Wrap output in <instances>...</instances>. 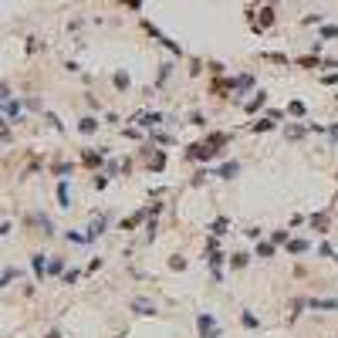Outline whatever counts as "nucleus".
I'll return each mask as SVG.
<instances>
[{
    "mask_svg": "<svg viewBox=\"0 0 338 338\" xmlns=\"http://www.w3.org/2000/svg\"><path fill=\"white\" fill-rule=\"evenodd\" d=\"M196 338H223V328H220L213 311H200L196 315Z\"/></svg>",
    "mask_w": 338,
    "mask_h": 338,
    "instance_id": "obj_1",
    "label": "nucleus"
},
{
    "mask_svg": "<svg viewBox=\"0 0 338 338\" xmlns=\"http://www.w3.org/2000/svg\"><path fill=\"white\" fill-rule=\"evenodd\" d=\"M183 156L190 159H196V162H210V159H220V152H216L213 146H210V142H206V139H203V142H193V146H186V152H183Z\"/></svg>",
    "mask_w": 338,
    "mask_h": 338,
    "instance_id": "obj_2",
    "label": "nucleus"
},
{
    "mask_svg": "<svg viewBox=\"0 0 338 338\" xmlns=\"http://www.w3.org/2000/svg\"><path fill=\"white\" fill-rule=\"evenodd\" d=\"M240 169H244V166H240V159H223V162L213 169V176H216V180H227V183H230V180H237V176H240Z\"/></svg>",
    "mask_w": 338,
    "mask_h": 338,
    "instance_id": "obj_3",
    "label": "nucleus"
},
{
    "mask_svg": "<svg viewBox=\"0 0 338 338\" xmlns=\"http://www.w3.org/2000/svg\"><path fill=\"white\" fill-rule=\"evenodd\" d=\"M129 122H135L139 129H156V125L162 122V112H135Z\"/></svg>",
    "mask_w": 338,
    "mask_h": 338,
    "instance_id": "obj_4",
    "label": "nucleus"
},
{
    "mask_svg": "<svg viewBox=\"0 0 338 338\" xmlns=\"http://www.w3.org/2000/svg\"><path fill=\"white\" fill-rule=\"evenodd\" d=\"M274 17H277V14H274V7H264V11H260V17H247L250 21V27H254V31H267L270 24H274Z\"/></svg>",
    "mask_w": 338,
    "mask_h": 338,
    "instance_id": "obj_5",
    "label": "nucleus"
},
{
    "mask_svg": "<svg viewBox=\"0 0 338 338\" xmlns=\"http://www.w3.org/2000/svg\"><path fill=\"white\" fill-rule=\"evenodd\" d=\"M206 142H210V146H213L216 152L223 156V152H227V146H230V135H227V132H213V135H206Z\"/></svg>",
    "mask_w": 338,
    "mask_h": 338,
    "instance_id": "obj_6",
    "label": "nucleus"
},
{
    "mask_svg": "<svg viewBox=\"0 0 338 338\" xmlns=\"http://www.w3.org/2000/svg\"><path fill=\"white\" fill-rule=\"evenodd\" d=\"M31 267H34V274H37V281H44L47 277V254H34Z\"/></svg>",
    "mask_w": 338,
    "mask_h": 338,
    "instance_id": "obj_7",
    "label": "nucleus"
},
{
    "mask_svg": "<svg viewBox=\"0 0 338 338\" xmlns=\"http://www.w3.org/2000/svg\"><path fill=\"white\" fill-rule=\"evenodd\" d=\"M264 105H267V91H257V95H254V98H250V101H244V108H247V115L260 112Z\"/></svg>",
    "mask_w": 338,
    "mask_h": 338,
    "instance_id": "obj_8",
    "label": "nucleus"
},
{
    "mask_svg": "<svg viewBox=\"0 0 338 338\" xmlns=\"http://www.w3.org/2000/svg\"><path fill=\"white\" fill-rule=\"evenodd\" d=\"M254 85H257V78H254V75H237V88H234V95H247Z\"/></svg>",
    "mask_w": 338,
    "mask_h": 338,
    "instance_id": "obj_9",
    "label": "nucleus"
},
{
    "mask_svg": "<svg viewBox=\"0 0 338 338\" xmlns=\"http://www.w3.org/2000/svg\"><path fill=\"white\" fill-rule=\"evenodd\" d=\"M304 308H321V311H338V301H328V298H308Z\"/></svg>",
    "mask_w": 338,
    "mask_h": 338,
    "instance_id": "obj_10",
    "label": "nucleus"
},
{
    "mask_svg": "<svg viewBox=\"0 0 338 338\" xmlns=\"http://www.w3.org/2000/svg\"><path fill=\"white\" fill-rule=\"evenodd\" d=\"M277 125H281V122H274V119H270V115H264V119H257V122H254V125H250V132H270V129H277Z\"/></svg>",
    "mask_w": 338,
    "mask_h": 338,
    "instance_id": "obj_11",
    "label": "nucleus"
},
{
    "mask_svg": "<svg viewBox=\"0 0 338 338\" xmlns=\"http://www.w3.org/2000/svg\"><path fill=\"white\" fill-rule=\"evenodd\" d=\"M27 220L41 227V234H44V237H51V234H54V227H51V220H47L44 213H31V216H27Z\"/></svg>",
    "mask_w": 338,
    "mask_h": 338,
    "instance_id": "obj_12",
    "label": "nucleus"
},
{
    "mask_svg": "<svg viewBox=\"0 0 338 338\" xmlns=\"http://www.w3.org/2000/svg\"><path fill=\"white\" fill-rule=\"evenodd\" d=\"M284 247H288V254H308V250H311V244H308V240H301V237H294V240H288Z\"/></svg>",
    "mask_w": 338,
    "mask_h": 338,
    "instance_id": "obj_13",
    "label": "nucleus"
},
{
    "mask_svg": "<svg viewBox=\"0 0 338 338\" xmlns=\"http://www.w3.org/2000/svg\"><path fill=\"white\" fill-rule=\"evenodd\" d=\"M78 132H81V135H91V132H98V119H95V115H85V119L78 122Z\"/></svg>",
    "mask_w": 338,
    "mask_h": 338,
    "instance_id": "obj_14",
    "label": "nucleus"
},
{
    "mask_svg": "<svg viewBox=\"0 0 338 338\" xmlns=\"http://www.w3.org/2000/svg\"><path fill=\"white\" fill-rule=\"evenodd\" d=\"M284 112H288V119H304V115H308V108H304V101H301V98H294L291 105L284 108Z\"/></svg>",
    "mask_w": 338,
    "mask_h": 338,
    "instance_id": "obj_15",
    "label": "nucleus"
},
{
    "mask_svg": "<svg viewBox=\"0 0 338 338\" xmlns=\"http://www.w3.org/2000/svg\"><path fill=\"white\" fill-rule=\"evenodd\" d=\"M284 135H288L291 142H298V139H304V135H308V129H304L301 122H294V125H284Z\"/></svg>",
    "mask_w": 338,
    "mask_h": 338,
    "instance_id": "obj_16",
    "label": "nucleus"
},
{
    "mask_svg": "<svg viewBox=\"0 0 338 338\" xmlns=\"http://www.w3.org/2000/svg\"><path fill=\"white\" fill-rule=\"evenodd\" d=\"M227 230H230V220H227V216H216L213 223H210V237H223Z\"/></svg>",
    "mask_w": 338,
    "mask_h": 338,
    "instance_id": "obj_17",
    "label": "nucleus"
},
{
    "mask_svg": "<svg viewBox=\"0 0 338 338\" xmlns=\"http://www.w3.org/2000/svg\"><path fill=\"white\" fill-rule=\"evenodd\" d=\"M173 61H166V65H159V75H156V88H162L166 85V78H173Z\"/></svg>",
    "mask_w": 338,
    "mask_h": 338,
    "instance_id": "obj_18",
    "label": "nucleus"
},
{
    "mask_svg": "<svg viewBox=\"0 0 338 338\" xmlns=\"http://www.w3.org/2000/svg\"><path fill=\"white\" fill-rule=\"evenodd\" d=\"M274 254H277V244H270V240H260V244H257V257L260 260L274 257Z\"/></svg>",
    "mask_w": 338,
    "mask_h": 338,
    "instance_id": "obj_19",
    "label": "nucleus"
},
{
    "mask_svg": "<svg viewBox=\"0 0 338 338\" xmlns=\"http://www.w3.org/2000/svg\"><path fill=\"white\" fill-rule=\"evenodd\" d=\"M58 203H61V210H68L71 206V193H68V180L58 183Z\"/></svg>",
    "mask_w": 338,
    "mask_h": 338,
    "instance_id": "obj_20",
    "label": "nucleus"
},
{
    "mask_svg": "<svg viewBox=\"0 0 338 338\" xmlns=\"http://www.w3.org/2000/svg\"><path fill=\"white\" fill-rule=\"evenodd\" d=\"M132 311H135V315H149V318H152V315H159V311H156V308H152L149 301H139V298L132 301Z\"/></svg>",
    "mask_w": 338,
    "mask_h": 338,
    "instance_id": "obj_21",
    "label": "nucleus"
},
{
    "mask_svg": "<svg viewBox=\"0 0 338 338\" xmlns=\"http://www.w3.org/2000/svg\"><path fill=\"white\" fill-rule=\"evenodd\" d=\"M112 81H115V88H119V91H129V85H132L129 71H115V75H112Z\"/></svg>",
    "mask_w": 338,
    "mask_h": 338,
    "instance_id": "obj_22",
    "label": "nucleus"
},
{
    "mask_svg": "<svg viewBox=\"0 0 338 338\" xmlns=\"http://www.w3.org/2000/svg\"><path fill=\"white\" fill-rule=\"evenodd\" d=\"M267 240H270V244H277V247H284V244L291 240V230H270Z\"/></svg>",
    "mask_w": 338,
    "mask_h": 338,
    "instance_id": "obj_23",
    "label": "nucleus"
},
{
    "mask_svg": "<svg viewBox=\"0 0 338 338\" xmlns=\"http://www.w3.org/2000/svg\"><path fill=\"white\" fill-rule=\"evenodd\" d=\"M101 159H105V152H88V149L81 152V162H85V166H101Z\"/></svg>",
    "mask_w": 338,
    "mask_h": 338,
    "instance_id": "obj_24",
    "label": "nucleus"
},
{
    "mask_svg": "<svg viewBox=\"0 0 338 338\" xmlns=\"http://www.w3.org/2000/svg\"><path fill=\"white\" fill-rule=\"evenodd\" d=\"M247 260H250V254H230V267L244 270V267H247Z\"/></svg>",
    "mask_w": 338,
    "mask_h": 338,
    "instance_id": "obj_25",
    "label": "nucleus"
},
{
    "mask_svg": "<svg viewBox=\"0 0 338 338\" xmlns=\"http://www.w3.org/2000/svg\"><path fill=\"white\" fill-rule=\"evenodd\" d=\"M65 270V257H51L47 260V274H61Z\"/></svg>",
    "mask_w": 338,
    "mask_h": 338,
    "instance_id": "obj_26",
    "label": "nucleus"
},
{
    "mask_svg": "<svg viewBox=\"0 0 338 338\" xmlns=\"http://www.w3.org/2000/svg\"><path fill=\"white\" fill-rule=\"evenodd\" d=\"M338 37V24H325L321 27V41H335Z\"/></svg>",
    "mask_w": 338,
    "mask_h": 338,
    "instance_id": "obj_27",
    "label": "nucleus"
},
{
    "mask_svg": "<svg viewBox=\"0 0 338 338\" xmlns=\"http://www.w3.org/2000/svg\"><path fill=\"white\" fill-rule=\"evenodd\" d=\"M240 325H244V328H257L260 321H257V315H250V311H244V315H240Z\"/></svg>",
    "mask_w": 338,
    "mask_h": 338,
    "instance_id": "obj_28",
    "label": "nucleus"
},
{
    "mask_svg": "<svg viewBox=\"0 0 338 338\" xmlns=\"http://www.w3.org/2000/svg\"><path fill=\"white\" fill-rule=\"evenodd\" d=\"M325 135H328V142H331V146L338 149V122H331V125H328V132H325Z\"/></svg>",
    "mask_w": 338,
    "mask_h": 338,
    "instance_id": "obj_29",
    "label": "nucleus"
},
{
    "mask_svg": "<svg viewBox=\"0 0 338 338\" xmlns=\"http://www.w3.org/2000/svg\"><path fill=\"white\" fill-rule=\"evenodd\" d=\"M298 65H301V68H318L321 61H318V58L311 54V58H298Z\"/></svg>",
    "mask_w": 338,
    "mask_h": 338,
    "instance_id": "obj_30",
    "label": "nucleus"
},
{
    "mask_svg": "<svg viewBox=\"0 0 338 338\" xmlns=\"http://www.w3.org/2000/svg\"><path fill=\"white\" fill-rule=\"evenodd\" d=\"M318 254H321V257H335L338 260V254H335V247H331V244H321V247H318Z\"/></svg>",
    "mask_w": 338,
    "mask_h": 338,
    "instance_id": "obj_31",
    "label": "nucleus"
},
{
    "mask_svg": "<svg viewBox=\"0 0 338 338\" xmlns=\"http://www.w3.org/2000/svg\"><path fill=\"white\" fill-rule=\"evenodd\" d=\"M71 169H75V166H71V162H61V166H54V173H58V176H65V180H68V176H71Z\"/></svg>",
    "mask_w": 338,
    "mask_h": 338,
    "instance_id": "obj_32",
    "label": "nucleus"
},
{
    "mask_svg": "<svg viewBox=\"0 0 338 338\" xmlns=\"http://www.w3.org/2000/svg\"><path fill=\"white\" fill-rule=\"evenodd\" d=\"M321 21H325V14H308L301 24H308V27H311V24H321Z\"/></svg>",
    "mask_w": 338,
    "mask_h": 338,
    "instance_id": "obj_33",
    "label": "nucleus"
},
{
    "mask_svg": "<svg viewBox=\"0 0 338 338\" xmlns=\"http://www.w3.org/2000/svg\"><path fill=\"white\" fill-rule=\"evenodd\" d=\"M186 122H190V125H206V115H200V112H193L190 119H186Z\"/></svg>",
    "mask_w": 338,
    "mask_h": 338,
    "instance_id": "obj_34",
    "label": "nucleus"
},
{
    "mask_svg": "<svg viewBox=\"0 0 338 338\" xmlns=\"http://www.w3.org/2000/svg\"><path fill=\"white\" fill-rule=\"evenodd\" d=\"M244 237H247V240H260V227H247Z\"/></svg>",
    "mask_w": 338,
    "mask_h": 338,
    "instance_id": "obj_35",
    "label": "nucleus"
},
{
    "mask_svg": "<svg viewBox=\"0 0 338 338\" xmlns=\"http://www.w3.org/2000/svg\"><path fill=\"white\" fill-rule=\"evenodd\" d=\"M169 267H173V270H186V260H183V257H173V260H169Z\"/></svg>",
    "mask_w": 338,
    "mask_h": 338,
    "instance_id": "obj_36",
    "label": "nucleus"
},
{
    "mask_svg": "<svg viewBox=\"0 0 338 338\" xmlns=\"http://www.w3.org/2000/svg\"><path fill=\"white\" fill-rule=\"evenodd\" d=\"M14 277H17V270H7V274H4V277H0V288H7V284H11Z\"/></svg>",
    "mask_w": 338,
    "mask_h": 338,
    "instance_id": "obj_37",
    "label": "nucleus"
},
{
    "mask_svg": "<svg viewBox=\"0 0 338 338\" xmlns=\"http://www.w3.org/2000/svg\"><path fill=\"white\" fill-rule=\"evenodd\" d=\"M78 274H81V270H68V274H65V284H75V281H78Z\"/></svg>",
    "mask_w": 338,
    "mask_h": 338,
    "instance_id": "obj_38",
    "label": "nucleus"
},
{
    "mask_svg": "<svg viewBox=\"0 0 338 338\" xmlns=\"http://www.w3.org/2000/svg\"><path fill=\"white\" fill-rule=\"evenodd\" d=\"M321 81H325V85H338V71H331V75H325V78H321Z\"/></svg>",
    "mask_w": 338,
    "mask_h": 338,
    "instance_id": "obj_39",
    "label": "nucleus"
},
{
    "mask_svg": "<svg viewBox=\"0 0 338 338\" xmlns=\"http://www.w3.org/2000/svg\"><path fill=\"white\" fill-rule=\"evenodd\" d=\"M11 98V88H7V85H0V101H7Z\"/></svg>",
    "mask_w": 338,
    "mask_h": 338,
    "instance_id": "obj_40",
    "label": "nucleus"
},
{
    "mask_svg": "<svg viewBox=\"0 0 338 338\" xmlns=\"http://www.w3.org/2000/svg\"><path fill=\"white\" fill-rule=\"evenodd\" d=\"M4 234H11V223H0V237Z\"/></svg>",
    "mask_w": 338,
    "mask_h": 338,
    "instance_id": "obj_41",
    "label": "nucleus"
},
{
    "mask_svg": "<svg viewBox=\"0 0 338 338\" xmlns=\"http://www.w3.org/2000/svg\"><path fill=\"white\" fill-rule=\"evenodd\" d=\"M119 4H129V0H119Z\"/></svg>",
    "mask_w": 338,
    "mask_h": 338,
    "instance_id": "obj_42",
    "label": "nucleus"
}]
</instances>
